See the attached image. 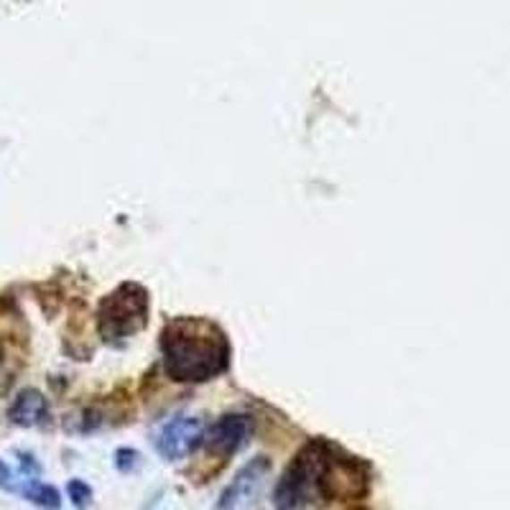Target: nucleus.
Listing matches in <instances>:
<instances>
[{
    "label": "nucleus",
    "instance_id": "obj_1",
    "mask_svg": "<svg viewBox=\"0 0 510 510\" xmlns=\"http://www.w3.org/2000/svg\"><path fill=\"white\" fill-rule=\"evenodd\" d=\"M368 482L357 475L353 462L347 459H329L322 446H306L299 457L291 462L284 480L276 488V506L278 510H291L302 503L317 500H335V497H355L365 495Z\"/></svg>",
    "mask_w": 510,
    "mask_h": 510
},
{
    "label": "nucleus",
    "instance_id": "obj_6",
    "mask_svg": "<svg viewBox=\"0 0 510 510\" xmlns=\"http://www.w3.org/2000/svg\"><path fill=\"white\" fill-rule=\"evenodd\" d=\"M248 429H251V424L245 416H225L207 431V446L222 457H227L242 446L245 437H248Z\"/></svg>",
    "mask_w": 510,
    "mask_h": 510
},
{
    "label": "nucleus",
    "instance_id": "obj_3",
    "mask_svg": "<svg viewBox=\"0 0 510 510\" xmlns=\"http://www.w3.org/2000/svg\"><path fill=\"white\" fill-rule=\"evenodd\" d=\"M149 317V296L138 286H123L102 302L100 332L105 340H123L138 332Z\"/></svg>",
    "mask_w": 510,
    "mask_h": 510
},
{
    "label": "nucleus",
    "instance_id": "obj_10",
    "mask_svg": "<svg viewBox=\"0 0 510 510\" xmlns=\"http://www.w3.org/2000/svg\"><path fill=\"white\" fill-rule=\"evenodd\" d=\"M118 470L120 472H133L138 464V452H133V449H120L118 455Z\"/></svg>",
    "mask_w": 510,
    "mask_h": 510
},
{
    "label": "nucleus",
    "instance_id": "obj_9",
    "mask_svg": "<svg viewBox=\"0 0 510 510\" xmlns=\"http://www.w3.org/2000/svg\"><path fill=\"white\" fill-rule=\"evenodd\" d=\"M69 497H72V503L77 506V508H87V503H89V497H92V490H89V485L82 482V480H72L67 488Z\"/></svg>",
    "mask_w": 510,
    "mask_h": 510
},
{
    "label": "nucleus",
    "instance_id": "obj_2",
    "mask_svg": "<svg viewBox=\"0 0 510 510\" xmlns=\"http://www.w3.org/2000/svg\"><path fill=\"white\" fill-rule=\"evenodd\" d=\"M161 350L166 373L182 383H202L230 362V344L220 329L197 319H176L164 329Z\"/></svg>",
    "mask_w": 510,
    "mask_h": 510
},
{
    "label": "nucleus",
    "instance_id": "obj_5",
    "mask_svg": "<svg viewBox=\"0 0 510 510\" xmlns=\"http://www.w3.org/2000/svg\"><path fill=\"white\" fill-rule=\"evenodd\" d=\"M202 439V424L200 419H174L169 424L164 426L156 437V449L164 459H182L189 455L197 444Z\"/></svg>",
    "mask_w": 510,
    "mask_h": 510
},
{
    "label": "nucleus",
    "instance_id": "obj_4",
    "mask_svg": "<svg viewBox=\"0 0 510 510\" xmlns=\"http://www.w3.org/2000/svg\"><path fill=\"white\" fill-rule=\"evenodd\" d=\"M268 472H271V462L266 457H255L253 462H248L235 475V480L227 485V490L222 493L217 510H240L251 506L260 493Z\"/></svg>",
    "mask_w": 510,
    "mask_h": 510
},
{
    "label": "nucleus",
    "instance_id": "obj_7",
    "mask_svg": "<svg viewBox=\"0 0 510 510\" xmlns=\"http://www.w3.org/2000/svg\"><path fill=\"white\" fill-rule=\"evenodd\" d=\"M47 398L38 391L18 393L16 404L11 406V419L18 426H36L47 419Z\"/></svg>",
    "mask_w": 510,
    "mask_h": 510
},
{
    "label": "nucleus",
    "instance_id": "obj_11",
    "mask_svg": "<svg viewBox=\"0 0 510 510\" xmlns=\"http://www.w3.org/2000/svg\"><path fill=\"white\" fill-rule=\"evenodd\" d=\"M11 480H13V477H11V470L0 462V488H13Z\"/></svg>",
    "mask_w": 510,
    "mask_h": 510
},
{
    "label": "nucleus",
    "instance_id": "obj_8",
    "mask_svg": "<svg viewBox=\"0 0 510 510\" xmlns=\"http://www.w3.org/2000/svg\"><path fill=\"white\" fill-rule=\"evenodd\" d=\"M29 500H34L36 506H41V508H59L62 506V497L59 493L51 488V485H41V482H34L31 488H26L23 490Z\"/></svg>",
    "mask_w": 510,
    "mask_h": 510
}]
</instances>
